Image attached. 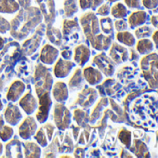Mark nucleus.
Wrapping results in <instances>:
<instances>
[{
	"label": "nucleus",
	"instance_id": "1",
	"mask_svg": "<svg viewBox=\"0 0 158 158\" xmlns=\"http://www.w3.org/2000/svg\"><path fill=\"white\" fill-rule=\"evenodd\" d=\"M140 68L145 80L152 89L158 88V54L150 53L140 60Z\"/></svg>",
	"mask_w": 158,
	"mask_h": 158
},
{
	"label": "nucleus",
	"instance_id": "2",
	"mask_svg": "<svg viewBox=\"0 0 158 158\" xmlns=\"http://www.w3.org/2000/svg\"><path fill=\"white\" fill-rule=\"evenodd\" d=\"M93 63H95L100 71H102L107 76H112L115 72V63L105 54H100L96 56L93 60Z\"/></svg>",
	"mask_w": 158,
	"mask_h": 158
},
{
	"label": "nucleus",
	"instance_id": "3",
	"mask_svg": "<svg viewBox=\"0 0 158 158\" xmlns=\"http://www.w3.org/2000/svg\"><path fill=\"white\" fill-rule=\"evenodd\" d=\"M40 98H39V102H38V112L36 114L37 120L39 121V123L43 124L48 116V112H49V108L51 105V100L49 97L48 92H45L43 95L39 94Z\"/></svg>",
	"mask_w": 158,
	"mask_h": 158
},
{
	"label": "nucleus",
	"instance_id": "4",
	"mask_svg": "<svg viewBox=\"0 0 158 158\" xmlns=\"http://www.w3.org/2000/svg\"><path fill=\"white\" fill-rule=\"evenodd\" d=\"M54 121L60 129L63 130V129L67 128L70 124L69 111L65 107H63L60 104L56 105L55 110H54Z\"/></svg>",
	"mask_w": 158,
	"mask_h": 158
},
{
	"label": "nucleus",
	"instance_id": "5",
	"mask_svg": "<svg viewBox=\"0 0 158 158\" xmlns=\"http://www.w3.org/2000/svg\"><path fill=\"white\" fill-rule=\"evenodd\" d=\"M109 55L111 57V60L115 64H121L123 62H126L129 57L127 49L117 43H112V48L110 49Z\"/></svg>",
	"mask_w": 158,
	"mask_h": 158
},
{
	"label": "nucleus",
	"instance_id": "6",
	"mask_svg": "<svg viewBox=\"0 0 158 158\" xmlns=\"http://www.w3.org/2000/svg\"><path fill=\"white\" fill-rule=\"evenodd\" d=\"M149 20V15L146 11L144 10H138L135 11L133 13H131V15L128 17V26L132 29L144 25Z\"/></svg>",
	"mask_w": 158,
	"mask_h": 158
},
{
	"label": "nucleus",
	"instance_id": "7",
	"mask_svg": "<svg viewBox=\"0 0 158 158\" xmlns=\"http://www.w3.org/2000/svg\"><path fill=\"white\" fill-rule=\"evenodd\" d=\"M36 127H37V125L35 121L32 117H27L23 121L22 126L20 127V129H19L20 136L23 139H28L30 137H32L35 134Z\"/></svg>",
	"mask_w": 158,
	"mask_h": 158
},
{
	"label": "nucleus",
	"instance_id": "8",
	"mask_svg": "<svg viewBox=\"0 0 158 158\" xmlns=\"http://www.w3.org/2000/svg\"><path fill=\"white\" fill-rule=\"evenodd\" d=\"M53 133H54L53 126L49 124L46 125L37 131V134L35 135V139L41 146H47L48 141L51 140Z\"/></svg>",
	"mask_w": 158,
	"mask_h": 158
},
{
	"label": "nucleus",
	"instance_id": "9",
	"mask_svg": "<svg viewBox=\"0 0 158 158\" xmlns=\"http://www.w3.org/2000/svg\"><path fill=\"white\" fill-rule=\"evenodd\" d=\"M20 105H21V107L23 109V111L27 114H33L35 111V109L38 106V103L35 101V99L34 98V96L32 95V93L31 92H28L21 100Z\"/></svg>",
	"mask_w": 158,
	"mask_h": 158
},
{
	"label": "nucleus",
	"instance_id": "10",
	"mask_svg": "<svg viewBox=\"0 0 158 158\" xmlns=\"http://www.w3.org/2000/svg\"><path fill=\"white\" fill-rule=\"evenodd\" d=\"M5 119L6 121L10 125H17L19 121L22 119V114L19 110V108L16 105H10L8 106V109L5 113Z\"/></svg>",
	"mask_w": 158,
	"mask_h": 158
},
{
	"label": "nucleus",
	"instance_id": "11",
	"mask_svg": "<svg viewBox=\"0 0 158 158\" xmlns=\"http://www.w3.org/2000/svg\"><path fill=\"white\" fill-rule=\"evenodd\" d=\"M58 57V50L51 46H45L42 49L40 59L46 64H52Z\"/></svg>",
	"mask_w": 158,
	"mask_h": 158
},
{
	"label": "nucleus",
	"instance_id": "12",
	"mask_svg": "<svg viewBox=\"0 0 158 158\" xmlns=\"http://www.w3.org/2000/svg\"><path fill=\"white\" fill-rule=\"evenodd\" d=\"M73 66V64L71 61L60 60H58L57 64L54 67V73L59 78L65 77L68 75V73L72 70Z\"/></svg>",
	"mask_w": 158,
	"mask_h": 158
},
{
	"label": "nucleus",
	"instance_id": "13",
	"mask_svg": "<svg viewBox=\"0 0 158 158\" xmlns=\"http://www.w3.org/2000/svg\"><path fill=\"white\" fill-rule=\"evenodd\" d=\"M24 89H25V86H24V84L23 82L15 81L11 85V87H10V90L8 92V95H7L8 100L10 101V102L17 101L23 95V93L24 91Z\"/></svg>",
	"mask_w": 158,
	"mask_h": 158
},
{
	"label": "nucleus",
	"instance_id": "14",
	"mask_svg": "<svg viewBox=\"0 0 158 158\" xmlns=\"http://www.w3.org/2000/svg\"><path fill=\"white\" fill-rule=\"evenodd\" d=\"M89 57H90V50L86 46L81 45L75 48L74 60L79 65H84L89 60Z\"/></svg>",
	"mask_w": 158,
	"mask_h": 158
},
{
	"label": "nucleus",
	"instance_id": "15",
	"mask_svg": "<svg viewBox=\"0 0 158 158\" xmlns=\"http://www.w3.org/2000/svg\"><path fill=\"white\" fill-rule=\"evenodd\" d=\"M84 76L90 85H97L102 81V73L92 67H88L84 70Z\"/></svg>",
	"mask_w": 158,
	"mask_h": 158
},
{
	"label": "nucleus",
	"instance_id": "16",
	"mask_svg": "<svg viewBox=\"0 0 158 158\" xmlns=\"http://www.w3.org/2000/svg\"><path fill=\"white\" fill-rule=\"evenodd\" d=\"M154 44L152 40L149 38H143L139 39V41L136 44V50L139 53V55H147L153 51L154 49Z\"/></svg>",
	"mask_w": 158,
	"mask_h": 158
},
{
	"label": "nucleus",
	"instance_id": "17",
	"mask_svg": "<svg viewBox=\"0 0 158 158\" xmlns=\"http://www.w3.org/2000/svg\"><path fill=\"white\" fill-rule=\"evenodd\" d=\"M52 93L54 99L59 102H65L68 99V89L64 83H57L53 88Z\"/></svg>",
	"mask_w": 158,
	"mask_h": 158
},
{
	"label": "nucleus",
	"instance_id": "18",
	"mask_svg": "<svg viewBox=\"0 0 158 158\" xmlns=\"http://www.w3.org/2000/svg\"><path fill=\"white\" fill-rule=\"evenodd\" d=\"M116 39L118 42L127 47L132 48L136 45V37L131 33L127 31L118 32V34L116 35Z\"/></svg>",
	"mask_w": 158,
	"mask_h": 158
},
{
	"label": "nucleus",
	"instance_id": "19",
	"mask_svg": "<svg viewBox=\"0 0 158 158\" xmlns=\"http://www.w3.org/2000/svg\"><path fill=\"white\" fill-rule=\"evenodd\" d=\"M133 152L136 153V156L139 157H150V152L148 151V148L146 146L145 143H143L142 141L139 140V139H135L134 140V145L132 147Z\"/></svg>",
	"mask_w": 158,
	"mask_h": 158
},
{
	"label": "nucleus",
	"instance_id": "20",
	"mask_svg": "<svg viewBox=\"0 0 158 158\" xmlns=\"http://www.w3.org/2000/svg\"><path fill=\"white\" fill-rule=\"evenodd\" d=\"M19 10V5L14 0H0V12L12 13Z\"/></svg>",
	"mask_w": 158,
	"mask_h": 158
},
{
	"label": "nucleus",
	"instance_id": "21",
	"mask_svg": "<svg viewBox=\"0 0 158 158\" xmlns=\"http://www.w3.org/2000/svg\"><path fill=\"white\" fill-rule=\"evenodd\" d=\"M111 13L113 17L116 19H125L127 16V9L122 3H116L111 8Z\"/></svg>",
	"mask_w": 158,
	"mask_h": 158
},
{
	"label": "nucleus",
	"instance_id": "22",
	"mask_svg": "<svg viewBox=\"0 0 158 158\" xmlns=\"http://www.w3.org/2000/svg\"><path fill=\"white\" fill-rule=\"evenodd\" d=\"M100 26L102 32L111 37H114V23L111 18H102L100 20Z\"/></svg>",
	"mask_w": 158,
	"mask_h": 158
},
{
	"label": "nucleus",
	"instance_id": "23",
	"mask_svg": "<svg viewBox=\"0 0 158 158\" xmlns=\"http://www.w3.org/2000/svg\"><path fill=\"white\" fill-rule=\"evenodd\" d=\"M153 32H154V29L152 27L148 26V25H141V26H139L138 29H136L135 37H137L138 39L149 38L152 36Z\"/></svg>",
	"mask_w": 158,
	"mask_h": 158
},
{
	"label": "nucleus",
	"instance_id": "24",
	"mask_svg": "<svg viewBox=\"0 0 158 158\" xmlns=\"http://www.w3.org/2000/svg\"><path fill=\"white\" fill-rule=\"evenodd\" d=\"M24 152L25 156L27 157H38L40 156V149L39 147L33 143V142H27L24 144Z\"/></svg>",
	"mask_w": 158,
	"mask_h": 158
},
{
	"label": "nucleus",
	"instance_id": "25",
	"mask_svg": "<svg viewBox=\"0 0 158 158\" xmlns=\"http://www.w3.org/2000/svg\"><path fill=\"white\" fill-rule=\"evenodd\" d=\"M118 138H119L120 141L127 148H130L131 147V143H132V134H131V131L127 130V129H122L119 132V134H118Z\"/></svg>",
	"mask_w": 158,
	"mask_h": 158
},
{
	"label": "nucleus",
	"instance_id": "26",
	"mask_svg": "<svg viewBox=\"0 0 158 158\" xmlns=\"http://www.w3.org/2000/svg\"><path fill=\"white\" fill-rule=\"evenodd\" d=\"M104 0H80V7L83 10L86 9H92L95 10L100 7Z\"/></svg>",
	"mask_w": 158,
	"mask_h": 158
},
{
	"label": "nucleus",
	"instance_id": "27",
	"mask_svg": "<svg viewBox=\"0 0 158 158\" xmlns=\"http://www.w3.org/2000/svg\"><path fill=\"white\" fill-rule=\"evenodd\" d=\"M13 135V129L9 126H4L0 129V139L3 141H8Z\"/></svg>",
	"mask_w": 158,
	"mask_h": 158
},
{
	"label": "nucleus",
	"instance_id": "28",
	"mask_svg": "<svg viewBox=\"0 0 158 158\" xmlns=\"http://www.w3.org/2000/svg\"><path fill=\"white\" fill-rule=\"evenodd\" d=\"M127 8L132 10H141L143 8L141 0H125Z\"/></svg>",
	"mask_w": 158,
	"mask_h": 158
},
{
	"label": "nucleus",
	"instance_id": "29",
	"mask_svg": "<svg viewBox=\"0 0 158 158\" xmlns=\"http://www.w3.org/2000/svg\"><path fill=\"white\" fill-rule=\"evenodd\" d=\"M114 28L118 32L127 31V29L128 28V23L124 19H119L117 21H115V23H114Z\"/></svg>",
	"mask_w": 158,
	"mask_h": 158
},
{
	"label": "nucleus",
	"instance_id": "30",
	"mask_svg": "<svg viewBox=\"0 0 158 158\" xmlns=\"http://www.w3.org/2000/svg\"><path fill=\"white\" fill-rule=\"evenodd\" d=\"M143 8L147 10H154L158 8V0H141Z\"/></svg>",
	"mask_w": 158,
	"mask_h": 158
},
{
	"label": "nucleus",
	"instance_id": "31",
	"mask_svg": "<svg viewBox=\"0 0 158 158\" xmlns=\"http://www.w3.org/2000/svg\"><path fill=\"white\" fill-rule=\"evenodd\" d=\"M110 10H111L110 5L109 4H103V5H101L97 13L99 15H102V16H107L110 13Z\"/></svg>",
	"mask_w": 158,
	"mask_h": 158
},
{
	"label": "nucleus",
	"instance_id": "32",
	"mask_svg": "<svg viewBox=\"0 0 158 158\" xmlns=\"http://www.w3.org/2000/svg\"><path fill=\"white\" fill-rule=\"evenodd\" d=\"M128 59H129L130 60H137L139 59V53L136 49L131 48V49H130V56L128 57Z\"/></svg>",
	"mask_w": 158,
	"mask_h": 158
},
{
	"label": "nucleus",
	"instance_id": "33",
	"mask_svg": "<svg viewBox=\"0 0 158 158\" xmlns=\"http://www.w3.org/2000/svg\"><path fill=\"white\" fill-rule=\"evenodd\" d=\"M152 42L154 44V48H158V30L153 32V34L152 35Z\"/></svg>",
	"mask_w": 158,
	"mask_h": 158
},
{
	"label": "nucleus",
	"instance_id": "34",
	"mask_svg": "<svg viewBox=\"0 0 158 158\" xmlns=\"http://www.w3.org/2000/svg\"><path fill=\"white\" fill-rule=\"evenodd\" d=\"M151 23L152 24L153 28L158 29V15H153L151 18Z\"/></svg>",
	"mask_w": 158,
	"mask_h": 158
},
{
	"label": "nucleus",
	"instance_id": "35",
	"mask_svg": "<svg viewBox=\"0 0 158 158\" xmlns=\"http://www.w3.org/2000/svg\"><path fill=\"white\" fill-rule=\"evenodd\" d=\"M108 2H110V3H114V2H116V1H119V0H107Z\"/></svg>",
	"mask_w": 158,
	"mask_h": 158
},
{
	"label": "nucleus",
	"instance_id": "36",
	"mask_svg": "<svg viewBox=\"0 0 158 158\" xmlns=\"http://www.w3.org/2000/svg\"><path fill=\"white\" fill-rule=\"evenodd\" d=\"M2 46H3V40H2L1 38H0V48H2Z\"/></svg>",
	"mask_w": 158,
	"mask_h": 158
},
{
	"label": "nucleus",
	"instance_id": "37",
	"mask_svg": "<svg viewBox=\"0 0 158 158\" xmlns=\"http://www.w3.org/2000/svg\"><path fill=\"white\" fill-rule=\"evenodd\" d=\"M2 149H3V145L0 143V153H2Z\"/></svg>",
	"mask_w": 158,
	"mask_h": 158
},
{
	"label": "nucleus",
	"instance_id": "38",
	"mask_svg": "<svg viewBox=\"0 0 158 158\" xmlns=\"http://www.w3.org/2000/svg\"><path fill=\"white\" fill-rule=\"evenodd\" d=\"M2 125H3V120H2V118L0 117V127H2Z\"/></svg>",
	"mask_w": 158,
	"mask_h": 158
},
{
	"label": "nucleus",
	"instance_id": "39",
	"mask_svg": "<svg viewBox=\"0 0 158 158\" xmlns=\"http://www.w3.org/2000/svg\"><path fill=\"white\" fill-rule=\"evenodd\" d=\"M2 107H3V104H2V102H1V100H0V111L2 110Z\"/></svg>",
	"mask_w": 158,
	"mask_h": 158
},
{
	"label": "nucleus",
	"instance_id": "40",
	"mask_svg": "<svg viewBox=\"0 0 158 158\" xmlns=\"http://www.w3.org/2000/svg\"><path fill=\"white\" fill-rule=\"evenodd\" d=\"M157 141H158V132H157Z\"/></svg>",
	"mask_w": 158,
	"mask_h": 158
}]
</instances>
